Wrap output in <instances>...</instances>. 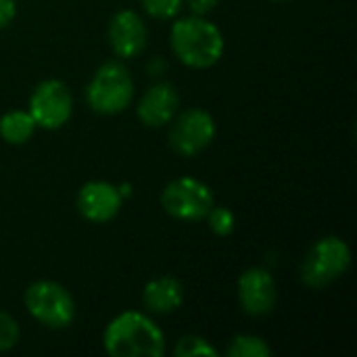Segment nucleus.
I'll use <instances>...</instances> for the list:
<instances>
[{
    "mask_svg": "<svg viewBox=\"0 0 357 357\" xmlns=\"http://www.w3.org/2000/svg\"><path fill=\"white\" fill-rule=\"evenodd\" d=\"M205 220L215 236H230L236 228V218H234L232 209H228L224 205H213L209 209V213L205 215Z\"/></svg>",
    "mask_w": 357,
    "mask_h": 357,
    "instance_id": "nucleus-17",
    "label": "nucleus"
},
{
    "mask_svg": "<svg viewBox=\"0 0 357 357\" xmlns=\"http://www.w3.org/2000/svg\"><path fill=\"white\" fill-rule=\"evenodd\" d=\"M351 268V247L341 236H324L312 245L301 261V282L324 289L347 274Z\"/></svg>",
    "mask_w": 357,
    "mask_h": 357,
    "instance_id": "nucleus-4",
    "label": "nucleus"
},
{
    "mask_svg": "<svg viewBox=\"0 0 357 357\" xmlns=\"http://www.w3.org/2000/svg\"><path fill=\"white\" fill-rule=\"evenodd\" d=\"M184 303V287L174 276H157L144 284L142 305L149 314L167 316L180 310Z\"/></svg>",
    "mask_w": 357,
    "mask_h": 357,
    "instance_id": "nucleus-13",
    "label": "nucleus"
},
{
    "mask_svg": "<svg viewBox=\"0 0 357 357\" xmlns=\"http://www.w3.org/2000/svg\"><path fill=\"white\" fill-rule=\"evenodd\" d=\"M142 8L146 15L155 17V19H174L180 15L184 0H140Z\"/></svg>",
    "mask_w": 357,
    "mask_h": 357,
    "instance_id": "nucleus-18",
    "label": "nucleus"
},
{
    "mask_svg": "<svg viewBox=\"0 0 357 357\" xmlns=\"http://www.w3.org/2000/svg\"><path fill=\"white\" fill-rule=\"evenodd\" d=\"M38 126L33 121V117L29 115V111H8L0 117V138L6 144H25L31 140V136L36 134Z\"/></svg>",
    "mask_w": 357,
    "mask_h": 357,
    "instance_id": "nucleus-14",
    "label": "nucleus"
},
{
    "mask_svg": "<svg viewBox=\"0 0 357 357\" xmlns=\"http://www.w3.org/2000/svg\"><path fill=\"white\" fill-rule=\"evenodd\" d=\"M75 207L84 220L92 224H107L119 215L123 207V197L115 184L105 180H92L77 190Z\"/></svg>",
    "mask_w": 357,
    "mask_h": 357,
    "instance_id": "nucleus-9",
    "label": "nucleus"
},
{
    "mask_svg": "<svg viewBox=\"0 0 357 357\" xmlns=\"http://www.w3.org/2000/svg\"><path fill=\"white\" fill-rule=\"evenodd\" d=\"M19 339H21L19 322L6 312H0V354L10 351L19 343Z\"/></svg>",
    "mask_w": 357,
    "mask_h": 357,
    "instance_id": "nucleus-19",
    "label": "nucleus"
},
{
    "mask_svg": "<svg viewBox=\"0 0 357 357\" xmlns=\"http://www.w3.org/2000/svg\"><path fill=\"white\" fill-rule=\"evenodd\" d=\"M29 115L42 130H59L73 115V96L61 79L40 82L29 96Z\"/></svg>",
    "mask_w": 357,
    "mask_h": 357,
    "instance_id": "nucleus-8",
    "label": "nucleus"
},
{
    "mask_svg": "<svg viewBox=\"0 0 357 357\" xmlns=\"http://www.w3.org/2000/svg\"><path fill=\"white\" fill-rule=\"evenodd\" d=\"M117 188H119V192H121L123 199L132 195V186H130V184H121V186H117Z\"/></svg>",
    "mask_w": 357,
    "mask_h": 357,
    "instance_id": "nucleus-22",
    "label": "nucleus"
},
{
    "mask_svg": "<svg viewBox=\"0 0 357 357\" xmlns=\"http://www.w3.org/2000/svg\"><path fill=\"white\" fill-rule=\"evenodd\" d=\"M215 205L211 188L190 176L172 180L161 192V207L165 213L180 222L205 220L209 209Z\"/></svg>",
    "mask_w": 357,
    "mask_h": 357,
    "instance_id": "nucleus-6",
    "label": "nucleus"
},
{
    "mask_svg": "<svg viewBox=\"0 0 357 357\" xmlns=\"http://www.w3.org/2000/svg\"><path fill=\"white\" fill-rule=\"evenodd\" d=\"M278 301L276 280L264 268H249L238 278V303L245 314L261 318L274 312Z\"/></svg>",
    "mask_w": 357,
    "mask_h": 357,
    "instance_id": "nucleus-11",
    "label": "nucleus"
},
{
    "mask_svg": "<svg viewBox=\"0 0 357 357\" xmlns=\"http://www.w3.org/2000/svg\"><path fill=\"white\" fill-rule=\"evenodd\" d=\"M174 354L178 357H218L220 351L203 337H197V335H186L182 337L176 347H174Z\"/></svg>",
    "mask_w": 357,
    "mask_h": 357,
    "instance_id": "nucleus-16",
    "label": "nucleus"
},
{
    "mask_svg": "<svg viewBox=\"0 0 357 357\" xmlns=\"http://www.w3.org/2000/svg\"><path fill=\"white\" fill-rule=\"evenodd\" d=\"M226 354L230 357H270L272 347L257 335H236L230 341Z\"/></svg>",
    "mask_w": 357,
    "mask_h": 357,
    "instance_id": "nucleus-15",
    "label": "nucleus"
},
{
    "mask_svg": "<svg viewBox=\"0 0 357 357\" xmlns=\"http://www.w3.org/2000/svg\"><path fill=\"white\" fill-rule=\"evenodd\" d=\"M107 38L111 50L119 59H132L146 48L149 29L140 13L132 8H121L111 17L107 27Z\"/></svg>",
    "mask_w": 357,
    "mask_h": 357,
    "instance_id": "nucleus-10",
    "label": "nucleus"
},
{
    "mask_svg": "<svg viewBox=\"0 0 357 357\" xmlns=\"http://www.w3.org/2000/svg\"><path fill=\"white\" fill-rule=\"evenodd\" d=\"M169 46L178 61L192 69H209L224 56V33L205 15L178 19L169 31Z\"/></svg>",
    "mask_w": 357,
    "mask_h": 357,
    "instance_id": "nucleus-2",
    "label": "nucleus"
},
{
    "mask_svg": "<svg viewBox=\"0 0 357 357\" xmlns=\"http://www.w3.org/2000/svg\"><path fill=\"white\" fill-rule=\"evenodd\" d=\"M105 351L113 357H163L165 335L149 314L128 310L115 316L102 335Z\"/></svg>",
    "mask_w": 357,
    "mask_h": 357,
    "instance_id": "nucleus-1",
    "label": "nucleus"
},
{
    "mask_svg": "<svg viewBox=\"0 0 357 357\" xmlns=\"http://www.w3.org/2000/svg\"><path fill=\"white\" fill-rule=\"evenodd\" d=\"M86 100L100 115H117L134 100V79L121 61L102 63L86 86Z\"/></svg>",
    "mask_w": 357,
    "mask_h": 357,
    "instance_id": "nucleus-3",
    "label": "nucleus"
},
{
    "mask_svg": "<svg viewBox=\"0 0 357 357\" xmlns=\"http://www.w3.org/2000/svg\"><path fill=\"white\" fill-rule=\"evenodd\" d=\"M27 314L46 328L63 331L75 320V301L71 293L54 280H38L23 295Z\"/></svg>",
    "mask_w": 357,
    "mask_h": 357,
    "instance_id": "nucleus-5",
    "label": "nucleus"
},
{
    "mask_svg": "<svg viewBox=\"0 0 357 357\" xmlns=\"http://www.w3.org/2000/svg\"><path fill=\"white\" fill-rule=\"evenodd\" d=\"M215 138V121L205 109L192 107L169 121V149L180 157H195L203 153Z\"/></svg>",
    "mask_w": 357,
    "mask_h": 357,
    "instance_id": "nucleus-7",
    "label": "nucleus"
},
{
    "mask_svg": "<svg viewBox=\"0 0 357 357\" xmlns=\"http://www.w3.org/2000/svg\"><path fill=\"white\" fill-rule=\"evenodd\" d=\"M184 2L192 10V15H207L218 6L220 0H184Z\"/></svg>",
    "mask_w": 357,
    "mask_h": 357,
    "instance_id": "nucleus-21",
    "label": "nucleus"
},
{
    "mask_svg": "<svg viewBox=\"0 0 357 357\" xmlns=\"http://www.w3.org/2000/svg\"><path fill=\"white\" fill-rule=\"evenodd\" d=\"M180 109V94L167 82H157L140 96L136 115L146 128H165Z\"/></svg>",
    "mask_w": 357,
    "mask_h": 357,
    "instance_id": "nucleus-12",
    "label": "nucleus"
},
{
    "mask_svg": "<svg viewBox=\"0 0 357 357\" xmlns=\"http://www.w3.org/2000/svg\"><path fill=\"white\" fill-rule=\"evenodd\" d=\"M274 2H282V0H274Z\"/></svg>",
    "mask_w": 357,
    "mask_h": 357,
    "instance_id": "nucleus-23",
    "label": "nucleus"
},
{
    "mask_svg": "<svg viewBox=\"0 0 357 357\" xmlns=\"http://www.w3.org/2000/svg\"><path fill=\"white\" fill-rule=\"evenodd\" d=\"M17 15V2L15 0H0V29L8 27Z\"/></svg>",
    "mask_w": 357,
    "mask_h": 357,
    "instance_id": "nucleus-20",
    "label": "nucleus"
}]
</instances>
